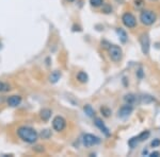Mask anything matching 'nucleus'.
<instances>
[{
  "label": "nucleus",
  "instance_id": "obj_1",
  "mask_svg": "<svg viewBox=\"0 0 160 157\" xmlns=\"http://www.w3.org/2000/svg\"><path fill=\"white\" fill-rule=\"evenodd\" d=\"M17 135L22 141L28 143H34L38 138V134L33 127H20L17 128Z\"/></svg>",
  "mask_w": 160,
  "mask_h": 157
},
{
  "label": "nucleus",
  "instance_id": "obj_2",
  "mask_svg": "<svg viewBox=\"0 0 160 157\" xmlns=\"http://www.w3.org/2000/svg\"><path fill=\"white\" fill-rule=\"evenodd\" d=\"M157 19L156 13L152 10H143L140 13V21L144 25H152L155 24Z\"/></svg>",
  "mask_w": 160,
  "mask_h": 157
},
{
  "label": "nucleus",
  "instance_id": "obj_3",
  "mask_svg": "<svg viewBox=\"0 0 160 157\" xmlns=\"http://www.w3.org/2000/svg\"><path fill=\"white\" fill-rule=\"evenodd\" d=\"M108 53H109V58L111 61L114 63H118L122 61L123 58V50L120 46L117 45H111L108 49Z\"/></svg>",
  "mask_w": 160,
  "mask_h": 157
},
{
  "label": "nucleus",
  "instance_id": "obj_4",
  "mask_svg": "<svg viewBox=\"0 0 160 157\" xmlns=\"http://www.w3.org/2000/svg\"><path fill=\"white\" fill-rule=\"evenodd\" d=\"M102 142V139L93 134H84L82 136V143L86 148H91V146L97 145Z\"/></svg>",
  "mask_w": 160,
  "mask_h": 157
},
{
  "label": "nucleus",
  "instance_id": "obj_5",
  "mask_svg": "<svg viewBox=\"0 0 160 157\" xmlns=\"http://www.w3.org/2000/svg\"><path fill=\"white\" fill-rule=\"evenodd\" d=\"M149 135H151L149 131H143V132L139 134L138 136H135V137L130 138L129 140H128V145H129L131 149L136 148V146L138 145L140 142H142V141H144V140H146V139L149 137Z\"/></svg>",
  "mask_w": 160,
  "mask_h": 157
},
{
  "label": "nucleus",
  "instance_id": "obj_6",
  "mask_svg": "<svg viewBox=\"0 0 160 157\" xmlns=\"http://www.w3.org/2000/svg\"><path fill=\"white\" fill-rule=\"evenodd\" d=\"M122 22L128 29H133L137 27V18L135 17V15L131 14L129 12H126L123 14L122 16Z\"/></svg>",
  "mask_w": 160,
  "mask_h": 157
},
{
  "label": "nucleus",
  "instance_id": "obj_7",
  "mask_svg": "<svg viewBox=\"0 0 160 157\" xmlns=\"http://www.w3.org/2000/svg\"><path fill=\"white\" fill-rule=\"evenodd\" d=\"M66 127V120L62 116H56L52 120V127L57 132H62Z\"/></svg>",
  "mask_w": 160,
  "mask_h": 157
},
{
  "label": "nucleus",
  "instance_id": "obj_8",
  "mask_svg": "<svg viewBox=\"0 0 160 157\" xmlns=\"http://www.w3.org/2000/svg\"><path fill=\"white\" fill-rule=\"evenodd\" d=\"M140 45L141 50L143 54L148 55L149 53V49H151V39H149L148 34H142L140 36Z\"/></svg>",
  "mask_w": 160,
  "mask_h": 157
},
{
  "label": "nucleus",
  "instance_id": "obj_9",
  "mask_svg": "<svg viewBox=\"0 0 160 157\" xmlns=\"http://www.w3.org/2000/svg\"><path fill=\"white\" fill-rule=\"evenodd\" d=\"M132 112H133L132 105L127 104V103H126L125 105H123V106L118 109V117L121 118V119H126V118H128L131 114H132Z\"/></svg>",
  "mask_w": 160,
  "mask_h": 157
},
{
  "label": "nucleus",
  "instance_id": "obj_10",
  "mask_svg": "<svg viewBox=\"0 0 160 157\" xmlns=\"http://www.w3.org/2000/svg\"><path fill=\"white\" fill-rule=\"evenodd\" d=\"M94 123H95V125H96V127H98L100 131H102V134H104L105 136L109 137V136H110V131H109V128L106 127V124H105L104 122H102V119H99V118H95V119H94Z\"/></svg>",
  "mask_w": 160,
  "mask_h": 157
},
{
  "label": "nucleus",
  "instance_id": "obj_11",
  "mask_svg": "<svg viewBox=\"0 0 160 157\" xmlns=\"http://www.w3.org/2000/svg\"><path fill=\"white\" fill-rule=\"evenodd\" d=\"M22 103V97L20 96H11L8 99V105L11 107H16Z\"/></svg>",
  "mask_w": 160,
  "mask_h": 157
},
{
  "label": "nucleus",
  "instance_id": "obj_12",
  "mask_svg": "<svg viewBox=\"0 0 160 157\" xmlns=\"http://www.w3.org/2000/svg\"><path fill=\"white\" fill-rule=\"evenodd\" d=\"M124 101L127 103V104L133 105V104H136V103L139 102L138 101V96H136V95H133V94H128L124 97Z\"/></svg>",
  "mask_w": 160,
  "mask_h": 157
},
{
  "label": "nucleus",
  "instance_id": "obj_13",
  "mask_svg": "<svg viewBox=\"0 0 160 157\" xmlns=\"http://www.w3.org/2000/svg\"><path fill=\"white\" fill-rule=\"evenodd\" d=\"M117 34H118V38H120L121 43L125 44L128 40V35H127V33H126V31L124 30V29L118 28V29H117Z\"/></svg>",
  "mask_w": 160,
  "mask_h": 157
},
{
  "label": "nucleus",
  "instance_id": "obj_14",
  "mask_svg": "<svg viewBox=\"0 0 160 157\" xmlns=\"http://www.w3.org/2000/svg\"><path fill=\"white\" fill-rule=\"evenodd\" d=\"M51 114H52V112H51V109H43L40 112L41 118H42V120L45 121V122H47V121L50 119Z\"/></svg>",
  "mask_w": 160,
  "mask_h": 157
},
{
  "label": "nucleus",
  "instance_id": "obj_15",
  "mask_svg": "<svg viewBox=\"0 0 160 157\" xmlns=\"http://www.w3.org/2000/svg\"><path fill=\"white\" fill-rule=\"evenodd\" d=\"M83 110H84V113H86V115L88 116V117L93 118L95 116V110L93 109V107L90 104H86V105H84V106H83Z\"/></svg>",
  "mask_w": 160,
  "mask_h": 157
},
{
  "label": "nucleus",
  "instance_id": "obj_16",
  "mask_svg": "<svg viewBox=\"0 0 160 157\" xmlns=\"http://www.w3.org/2000/svg\"><path fill=\"white\" fill-rule=\"evenodd\" d=\"M60 78H61V72H60V71H58V70H55L52 73L50 74L49 81L51 82V83H57V82L60 80Z\"/></svg>",
  "mask_w": 160,
  "mask_h": 157
},
{
  "label": "nucleus",
  "instance_id": "obj_17",
  "mask_svg": "<svg viewBox=\"0 0 160 157\" xmlns=\"http://www.w3.org/2000/svg\"><path fill=\"white\" fill-rule=\"evenodd\" d=\"M77 80L80 83H87L88 80H89V76H88V74L84 71H79L78 74H77Z\"/></svg>",
  "mask_w": 160,
  "mask_h": 157
},
{
  "label": "nucleus",
  "instance_id": "obj_18",
  "mask_svg": "<svg viewBox=\"0 0 160 157\" xmlns=\"http://www.w3.org/2000/svg\"><path fill=\"white\" fill-rule=\"evenodd\" d=\"M100 113H102V115L104 116V117L106 118H108V117H110L111 116V109H109V107H107V106H102L100 107Z\"/></svg>",
  "mask_w": 160,
  "mask_h": 157
},
{
  "label": "nucleus",
  "instance_id": "obj_19",
  "mask_svg": "<svg viewBox=\"0 0 160 157\" xmlns=\"http://www.w3.org/2000/svg\"><path fill=\"white\" fill-rule=\"evenodd\" d=\"M10 89H11V86H10L9 84L0 81V92H7V91H10Z\"/></svg>",
  "mask_w": 160,
  "mask_h": 157
},
{
  "label": "nucleus",
  "instance_id": "obj_20",
  "mask_svg": "<svg viewBox=\"0 0 160 157\" xmlns=\"http://www.w3.org/2000/svg\"><path fill=\"white\" fill-rule=\"evenodd\" d=\"M90 4L94 7H98L104 4V0H90Z\"/></svg>",
  "mask_w": 160,
  "mask_h": 157
},
{
  "label": "nucleus",
  "instance_id": "obj_21",
  "mask_svg": "<svg viewBox=\"0 0 160 157\" xmlns=\"http://www.w3.org/2000/svg\"><path fill=\"white\" fill-rule=\"evenodd\" d=\"M41 136H42L43 139H49L51 136V132L49 130H44L42 133H41Z\"/></svg>",
  "mask_w": 160,
  "mask_h": 157
},
{
  "label": "nucleus",
  "instance_id": "obj_22",
  "mask_svg": "<svg viewBox=\"0 0 160 157\" xmlns=\"http://www.w3.org/2000/svg\"><path fill=\"white\" fill-rule=\"evenodd\" d=\"M141 99H142V102H145V103H149V102L154 101L153 98H151L149 96H143V97H141Z\"/></svg>",
  "mask_w": 160,
  "mask_h": 157
},
{
  "label": "nucleus",
  "instance_id": "obj_23",
  "mask_svg": "<svg viewBox=\"0 0 160 157\" xmlns=\"http://www.w3.org/2000/svg\"><path fill=\"white\" fill-rule=\"evenodd\" d=\"M160 145V139H154L153 141H152V143H151V146L152 148H156V146H159Z\"/></svg>",
  "mask_w": 160,
  "mask_h": 157
},
{
  "label": "nucleus",
  "instance_id": "obj_24",
  "mask_svg": "<svg viewBox=\"0 0 160 157\" xmlns=\"http://www.w3.org/2000/svg\"><path fill=\"white\" fill-rule=\"evenodd\" d=\"M111 11H112V9H111V7L109 6H106V7H102V12H105V13H110Z\"/></svg>",
  "mask_w": 160,
  "mask_h": 157
},
{
  "label": "nucleus",
  "instance_id": "obj_25",
  "mask_svg": "<svg viewBox=\"0 0 160 157\" xmlns=\"http://www.w3.org/2000/svg\"><path fill=\"white\" fill-rule=\"evenodd\" d=\"M149 156L151 157H158V156H160V152H153V153L149 154Z\"/></svg>",
  "mask_w": 160,
  "mask_h": 157
},
{
  "label": "nucleus",
  "instance_id": "obj_26",
  "mask_svg": "<svg viewBox=\"0 0 160 157\" xmlns=\"http://www.w3.org/2000/svg\"><path fill=\"white\" fill-rule=\"evenodd\" d=\"M137 73H138V76H139V78H140V79L143 78V71H142V69H141V68L139 69L138 72H137Z\"/></svg>",
  "mask_w": 160,
  "mask_h": 157
},
{
  "label": "nucleus",
  "instance_id": "obj_27",
  "mask_svg": "<svg viewBox=\"0 0 160 157\" xmlns=\"http://www.w3.org/2000/svg\"><path fill=\"white\" fill-rule=\"evenodd\" d=\"M68 2H74L75 0H68Z\"/></svg>",
  "mask_w": 160,
  "mask_h": 157
},
{
  "label": "nucleus",
  "instance_id": "obj_28",
  "mask_svg": "<svg viewBox=\"0 0 160 157\" xmlns=\"http://www.w3.org/2000/svg\"><path fill=\"white\" fill-rule=\"evenodd\" d=\"M152 1H156V0H152Z\"/></svg>",
  "mask_w": 160,
  "mask_h": 157
}]
</instances>
